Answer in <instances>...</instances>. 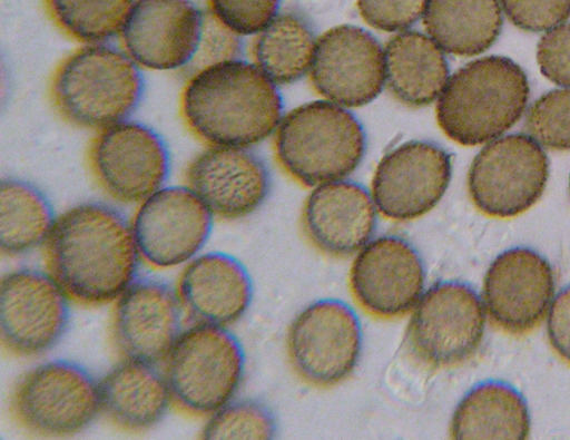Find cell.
Instances as JSON below:
<instances>
[{"label":"cell","instance_id":"6da1fadb","mask_svg":"<svg viewBox=\"0 0 570 440\" xmlns=\"http://www.w3.org/2000/svg\"><path fill=\"white\" fill-rule=\"evenodd\" d=\"M45 258L71 301L85 306L115 302L138 277L142 261L132 223L101 202L80 203L59 215Z\"/></svg>","mask_w":570,"mask_h":440},{"label":"cell","instance_id":"7a4b0ae2","mask_svg":"<svg viewBox=\"0 0 570 440\" xmlns=\"http://www.w3.org/2000/svg\"><path fill=\"white\" fill-rule=\"evenodd\" d=\"M180 109L189 129L207 144L249 147L275 130L283 100L256 63L235 59L190 76Z\"/></svg>","mask_w":570,"mask_h":440},{"label":"cell","instance_id":"3957f363","mask_svg":"<svg viewBox=\"0 0 570 440\" xmlns=\"http://www.w3.org/2000/svg\"><path fill=\"white\" fill-rule=\"evenodd\" d=\"M530 97L524 70L504 56L468 62L448 80L436 104L443 133L463 146L493 140L522 117Z\"/></svg>","mask_w":570,"mask_h":440},{"label":"cell","instance_id":"277c9868","mask_svg":"<svg viewBox=\"0 0 570 440\" xmlns=\"http://www.w3.org/2000/svg\"><path fill=\"white\" fill-rule=\"evenodd\" d=\"M140 68L125 49L86 43L57 68L51 84L55 106L72 125L98 131L129 119L144 95Z\"/></svg>","mask_w":570,"mask_h":440},{"label":"cell","instance_id":"5b68a950","mask_svg":"<svg viewBox=\"0 0 570 440\" xmlns=\"http://www.w3.org/2000/svg\"><path fill=\"white\" fill-rule=\"evenodd\" d=\"M275 150L292 177L316 186L343 179L357 168L366 150V135L350 110L330 100H315L282 119Z\"/></svg>","mask_w":570,"mask_h":440},{"label":"cell","instance_id":"8992f818","mask_svg":"<svg viewBox=\"0 0 570 440\" xmlns=\"http://www.w3.org/2000/svg\"><path fill=\"white\" fill-rule=\"evenodd\" d=\"M174 405L190 417H209L237 392L245 353L226 326L193 324L164 361Z\"/></svg>","mask_w":570,"mask_h":440},{"label":"cell","instance_id":"52a82bcc","mask_svg":"<svg viewBox=\"0 0 570 440\" xmlns=\"http://www.w3.org/2000/svg\"><path fill=\"white\" fill-rule=\"evenodd\" d=\"M10 412L31 433L73 436L101 412L100 381L71 360L42 362L18 380L10 395Z\"/></svg>","mask_w":570,"mask_h":440},{"label":"cell","instance_id":"ba28073f","mask_svg":"<svg viewBox=\"0 0 570 440\" xmlns=\"http://www.w3.org/2000/svg\"><path fill=\"white\" fill-rule=\"evenodd\" d=\"M549 177V158L531 136L509 134L488 143L474 157L468 189L476 208L510 218L533 206Z\"/></svg>","mask_w":570,"mask_h":440},{"label":"cell","instance_id":"9c48e42d","mask_svg":"<svg viewBox=\"0 0 570 440\" xmlns=\"http://www.w3.org/2000/svg\"><path fill=\"white\" fill-rule=\"evenodd\" d=\"M484 327V309L474 289L460 281H440L416 303L407 326V342L422 363L453 366L475 353Z\"/></svg>","mask_w":570,"mask_h":440},{"label":"cell","instance_id":"30bf717a","mask_svg":"<svg viewBox=\"0 0 570 440\" xmlns=\"http://www.w3.org/2000/svg\"><path fill=\"white\" fill-rule=\"evenodd\" d=\"M71 299L48 272L20 267L0 282V338L14 356L31 358L53 349L70 323Z\"/></svg>","mask_w":570,"mask_h":440},{"label":"cell","instance_id":"8fae6325","mask_svg":"<svg viewBox=\"0 0 570 440\" xmlns=\"http://www.w3.org/2000/svg\"><path fill=\"white\" fill-rule=\"evenodd\" d=\"M362 327L355 311L337 299H322L302 310L287 334V351L296 373L316 387L344 381L355 369Z\"/></svg>","mask_w":570,"mask_h":440},{"label":"cell","instance_id":"7c38bea8","mask_svg":"<svg viewBox=\"0 0 570 440\" xmlns=\"http://www.w3.org/2000/svg\"><path fill=\"white\" fill-rule=\"evenodd\" d=\"M89 162L104 190L125 204H140L164 187L170 169L163 137L146 124L130 119L99 130Z\"/></svg>","mask_w":570,"mask_h":440},{"label":"cell","instance_id":"4fadbf2b","mask_svg":"<svg viewBox=\"0 0 570 440\" xmlns=\"http://www.w3.org/2000/svg\"><path fill=\"white\" fill-rule=\"evenodd\" d=\"M131 223L142 261L171 268L205 246L214 214L188 186H164L139 204Z\"/></svg>","mask_w":570,"mask_h":440},{"label":"cell","instance_id":"5bb4252c","mask_svg":"<svg viewBox=\"0 0 570 440\" xmlns=\"http://www.w3.org/2000/svg\"><path fill=\"white\" fill-rule=\"evenodd\" d=\"M184 306L177 287L137 277L115 301L111 342L122 359L164 363L183 330Z\"/></svg>","mask_w":570,"mask_h":440},{"label":"cell","instance_id":"9a60e30c","mask_svg":"<svg viewBox=\"0 0 570 440\" xmlns=\"http://www.w3.org/2000/svg\"><path fill=\"white\" fill-rule=\"evenodd\" d=\"M451 175V155L443 147L430 140H410L381 159L372 180V197L385 217L414 219L436 206Z\"/></svg>","mask_w":570,"mask_h":440},{"label":"cell","instance_id":"2e32d148","mask_svg":"<svg viewBox=\"0 0 570 440\" xmlns=\"http://www.w3.org/2000/svg\"><path fill=\"white\" fill-rule=\"evenodd\" d=\"M309 71L313 87L327 100L343 107L364 106L383 90L384 50L370 31L337 26L318 38Z\"/></svg>","mask_w":570,"mask_h":440},{"label":"cell","instance_id":"e0dca14e","mask_svg":"<svg viewBox=\"0 0 570 440\" xmlns=\"http://www.w3.org/2000/svg\"><path fill=\"white\" fill-rule=\"evenodd\" d=\"M425 267L416 248L399 235H382L358 251L350 285L371 314L391 319L413 309L425 286Z\"/></svg>","mask_w":570,"mask_h":440},{"label":"cell","instance_id":"ac0fdd59","mask_svg":"<svg viewBox=\"0 0 570 440\" xmlns=\"http://www.w3.org/2000/svg\"><path fill=\"white\" fill-rule=\"evenodd\" d=\"M204 19L194 0H136L119 36L138 66L184 70L198 49Z\"/></svg>","mask_w":570,"mask_h":440},{"label":"cell","instance_id":"d6986e66","mask_svg":"<svg viewBox=\"0 0 570 440\" xmlns=\"http://www.w3.org/2000/svg\"><path fill=\"white\" fill-rule=\"evenodd\" d=\"M187 186L214 216L239 219L254 213L271 190L265 160L245 146L209 145L186 169Z\"/></svg>","mask_w":570,"mask_h":440},{"label":"cell","instance_id":"ffe728a7","mask_svg":"<svg viewBox=\"0 0 570 440\" xmlns=\"http://www.w3.org/2000/svg\"><path fill=\"white\" fill-rule=\"evenodd\" d=\"M550 263L528 247L499 254L483 281V299L492 321L512 334L534 329L543 319L554 293Z\"/></svg>","mask_w":570,"mask_h":440},{"label":"cell","instance_id":"44dd1931","mask_svg":"<svg viewBox=\"0 0 570 440\" xmlns=\"http://www.w3.org/2000/svg\"><path fill=\"white\" fill-rule=\"evenodd\" d=\"M302 222L309 241L322 252L344 257L372 238L377 208L370 192L350 179L317 185L307 197Z\"/></svg>","mask_w":570,"mask_h":440},{"label":"cell","instance_id":"7402d4cb","mask_svg":"<svg viewBox=\"0 0 570 440\" xmlns=\"http://www.w3.org/2000/svg\"><path fill=\"white\" fill-rule=\"evenodd\" d=\"M177 290L195 324L230 325L246 313L253 299L248 271L224 252L204 253L189 261Z\"/></svg>","mask_w":570,"mask_h":440},{"label":"cell","instance_id":"603a6c76","mask_svg":"<svg viewBox=\"0 0 570 440\" xmlns=\"http://www.w3.org/2000/svg\"><path fill=\"white\" fill-rule=\"evenodd\" d=\"M100 390L101 411L129 432L155 427L174 405L165 371L156 363L122 359L100 381Z\"/></svg>","mask_w":570,"mask_h":440},{"label":"cell","instance_id":"cb8c5ba5","mask_svg":"<svg viewBox=\"0 0 570 440\" xmlns=\"http://www.w3.org/2000/svg\"><path fill=\"white\" fill-rule=\"evenodd\" d=\"M385 80L404 105L422 107L441 95L448 80V59L439 45L425 33L403 30L384 49Z\"/></svg>","mask_w":570,"mask_h":440},{"label":"cell","instance_id":"d4e9b609","mask_svg":"<svg viewBox=\"0 0 570 440\" xmlns=\"http://www.w3.org/2000/svg\"><path fill=\"white\" fill-rule=\"evenodd\" d=\"M450 430L456 440L527 439L530 414L525 399L504 381H483L460 400Z\"/></svg>","mask_w":570,"mask_h":440},{"label":"cell","instance_id":"484cf974","mask_svg":"<svg viewBox=\"0 0 570 440\" xmlns=\"http://www.w3.org/2000/svg\"><path fill=\"white\" fill-rule=\"evenodd\" d=\"M423 23L441 49L469 57L493 46L503 16L499 0H428Z\"/></svg>","mask_w":570,"mask_h":440},{"label":"cell","instance_id":"4316f807","mask_svg":"<svg viewBox=\"0 0 570 440\" xmlns=\"http://www.w3.org/2000/svg\"><path fill=\"white\" fill-rule=\"evenodd\" d=\"M47 195L32 183L2 178L0 183V247L8 256L45 245L56 223Z\"/></svg>","mask_w":570,"mask_h":440},{"label":"cell","instance_id":"83f0119b","mask_svg":"<svg viewBox=\"0 0 570 440\" xmlns=\"http://www.w3.org/2000/svg\"><path fill=\"white\" fill-rule=\"evenodd\" d=\"M316 42L309 21L299 12L285 11L257 33L253 55L271 80L287 85L311 69Z\"/></svg>","mask_w":570,"mask_h":440},{"label":"cell","instance_id":"f1b7e54d","mask_svg":"<svg viewBox=\"0 0 570 440\" xmlns=\"http://www.w3.org/2000/svg\"><path fill=\"white\" fill-rule=\"evenodd\" d=\"M55 22L85 43L108 42L119 36L136 0H46Z\"/></svg>","mask_w":570,"mask_h":440},{"label":"cell","instance_id":"f546056e","mask_svg":"<svg viewBox=\"0 0 570 440\" xmlns=\"http://www.w3.org/2000/svg\"><path fill=\"white\" fill-rule=\"evenodd\" d=\"M276 420L271 409L254 399L229 401L212 413L203 439H274Z\"/></svg>","mask_w":570,"mask_h":440},{"label":"cell","instance_id":"4dcf8cb0","mask_svg":"<svg viewBox=\"0 0 570 440\" xmlns=\"http://www.w3.org/2000/svg\"><path fill=\"white\" fill-rule=\"evenodd\" d=\"M524 128L547 148L570 150V88L540 96L525 114Z\"/></svg>","mask_w":570,"mask_h":440},{"label":"cell","instance_id":"1f68e13d","mask_svg":"<svg viewBox=\"0 0 570 440\" xmlns=\"http://www.w3.org/2000/svg\"><path fill=\"white\" fill-rule=\"evenodd\" d=\"M243 50L242 36L207 9L198 49L184 71L190 77L209 66L240 59Z\"/></svg>","mask_w":570,"mask_h":440},{"label":"cell","instance_id":"d6a6232c","mask_svg":"<svg viewBox=\"0 0 570 440\" xmlns=\"http://www.w3.org/2000/svg\"><path fill=\"white\" fill-rule=\"evenodd\" d=\"M281 0H207L208 10L240 36L257 35L277 14Z\"/></svg>","mask_w":570,"mask_h":440},{"label":"cell","instance_id":"836d02e7","mask_svg":"<svg viewBox=\"0 0 570 440\" xmlns=\"http://www.w3.org/2000/svg\"><path fill=\"white\" fill-rule=\"evenodd\" d=\"M508 19L518 28L541 32L570 18V0H501Z\"/></svg>","mask_w":570,"mask_h":440},{"label":"cell","instance_id":"e575fe53","mask_svg":"<svg viewBox=\"0 0 570 440\" xmlns=\"http://www.w3.org/2000/svg\"><path fill=\"white\" fill-rule=\"evenodd\" d=\"M428 0H356L363 20L386 32L403 31L422 16Z\"/></svg>","mask_w":570,"mask_h":440},{"label":"cell","instance_id":"d590c367","mask_svg":"<svg viewBox=\"0 0 570 440\" xmlns=\"http://www.w3.org/2000/svg\"><path fill=\"white\" fill-rule=\"evenodd\" d=\"M537 62L550 81L570 87V22L550 29L540 38Z\"/></svg>","mask_w":570,"mask_h":440},{"label":"cell","instance_id":"8d00e7d4","mask_svg":"<svg viewBox=\"0 0 570 440\" xmlns=\"http://www.w3.org/2000/svg\"><path fill=\"white\" fill-rule=\"evenodd\" d=\"M547 333L552 349L570 364V285L563 287L552 302Z\"/></svg>","mask_w":570,"mask_h":440},{"label":"cell","instance_id":"74e56055","mask_svg":"<svg viewBox=\"0 0 570 440\" xmlns=\"http://www.w3.org/2000/svg\"><path fill=\"white\" fill-rule=\"evenodd\" d=\"M569 189H570V176H569Z\"/></svg>","mask_w":570,"mask_h":440}]
</instances>
